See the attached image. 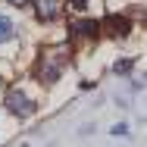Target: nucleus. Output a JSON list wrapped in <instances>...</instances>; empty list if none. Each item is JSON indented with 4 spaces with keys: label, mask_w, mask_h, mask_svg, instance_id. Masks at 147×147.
<instances>
[{
    "label": "nucleus",
    "mask_w": 147,
    "mask_h": 147,
    "mask_svg": "<svg viewBox=\"0 0 147 147\" xmlns=\"http://www.w3.org/2000/svg\"><path fill=\"white\" fill-rule=\"evenodd\" d=\"M113 69H116V72H131V59H119Z\"/></svg>",
    "instance_id": "0eeeda50"
},
{
    "label": "nucleus",
    "mask_w": 147,
    "mask_h": 147,
    "mask_svg": "<svg viewBox=\"0 0 147 147\" xmlns=\"http://www.w3.org/2000/svg\"><path fill=\"white\" fill-rule=\"evenodd\" d=\"M69 6H75V9H85V6H88V0H69Z\"/></svg>",
    "instance_id": "6e6552de"
},
{
    "label": "nucleus",
    "mask_w": 147,
    "mask_h": 147,
    "mask_svg": "<svg viewBox=\"0 0 147 147\" xmlns=\"http://www.w3.org/2000/svg\"><path fill=\"white\" fill-rule=\"evenodd\" d=\"M63 66H66V50L63 47L59 50H47L41 57V66H38V78L44 85H53L59 75H63Z\"/></svg>",
    "instance_id": "f257e3e1"
},
{
    "label": "nucleus",
    "mask_w": 147,
    "mask_h": 147,
    "mask_svg": "<svg viewBox=\"0 0 147 147\" xmlns=\"http://www.w3.org/2000/svg\"><path fill=\"white\" fill-rule=\"evenodd\" d=\"M6 3H13V6H28L31 0H6Z\"/></svg>",
    "instance_id": "1a4fd4ad"
},
{
    "label": "nucleus",
    "mask_w": 147,
    "mask_h": 147,
    "mask_svg": "<svg viewBox=\"0 0 147 147\" xmlns=\"http://www.w3.org/2000/svg\"><path fill=\"white\" fill-rule=\"evenodd\" d=\"M13 38H16V25H13V19L0 13V44H9Z\"/></svg>",
    "instance_id": "423d86ee"
},
{
    "label": "nucleus",
    "mask_w": 147,
    "mask_h": 147,
    "mask_svg": "<svg viewBox=\"0 0 147 147\" xmlns=\"http://www.w3.org/2000/svg\"><path fill=\"white\" fill-rule=\"evenodd\" d=\"M97 31H100V25L91 22V19H78V22H72V38H97Z\"/></svg>",
    "instance_id": "20e7f679"
},
{
    "label": "nucleus",
    "mask_w": 147,
    "mask_h": 147,
    "mask_svg": "<svg viewBox=\"0 0 147 147\" xmlns=\"http://www.w3.org/2000/svg\"><path fill=\"white\" fill-rule=\"evenodd\" d=\"M3 107H6L13 116H19V119H28L31 113H34V100H31V97H28L22 88L6 91V97H3Z\"/></svg>",
    "instance_id": "f03ea898"
},
{
    "label": "nucleus",
    "mask_w": 147,
    "mask_h": 147,
    "mask_svg": "<svg viewBox=\"0 0 147 147\" xmlns=\"http://www.w3.org/2000/svg\"><path fill=\"white\" fill-rule=\"evenodd\" d=\"M107 28H110V34H116V38H122V34H128V28H131V22H128L125 16H110V19H107Z\"/></svg>",
    "instance_id": "39448f33"
},
{
    "label": "nucleus",
    "mask_w": 147,
    "mask_h": 147,
    "mask_svg": "<svg viewBox=\"0 0 147 147\" xmlns=\"http://www.w3.org/2000/svg\"><path fill=\"white\" fill-rule=\"evenodd\" d=\"M59 13H63V0H38L34 3V16L41 22H53Z\"/></svg>",
    "instance_id": "7ed1b4c3"
}]
</instances>
